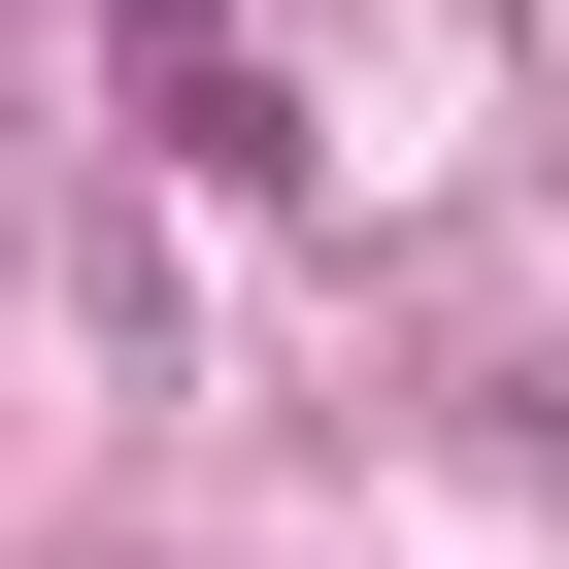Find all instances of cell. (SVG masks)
<instances>
[{
	"label": "cell",
	"instance_id": "obj_1",
	"mask_svg": "<svg viewBox=\"0 0 569 569\" xmlns=\"http://www.w3.org/2000/svg\"><path fill=\"white\" fill-rule=\"evenodd\" d=\"M134 34H168V68H234V0H134Z\"/></svg>",
	"mask_w": 569,
	"mask_h": 569
}]
</instances>
